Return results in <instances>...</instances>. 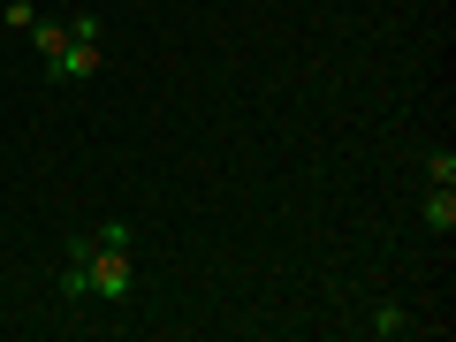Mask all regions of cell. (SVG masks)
<instances>
[{"label": "cell", "instance_id": "obj_1", "mask_svg": "<svg viewBox=\"0 0 456 342\" xmlns=\"http://www.w3.org/2000/svg\"><path fill=\"white\" fill-rule=\"evenodd\" d=\"M107 69V46H99L92 31H69V46L46 61V84H84V77H99Z\"/></svg>", "mask_w": 456, "mask_h": 342}, {"label": "cell", "instance_id": "obj_2", "mask_svg": "<svg viewBox=\"0 0 456 342\" xmlns=\"http://www.w3.org/2000/svg\"><path fill=\"white\" fill-rule=\"evenodd\" d=\"M426 228H434V236L456 228V183H434V198H426Z\"/></svg>", "mask_w": 456, "mask_h": 342}, {"label": "cell", "instance_id": "obj_3", "mask_svg": "<svg viewBox=\"0 0 456 342\" xmlns=\"http://www.w3.org/2000/svg\"><path fill=\"white\" fill-rule=\"evenodd\" d=\"M31 46H38V61H53V53L69 46V23H46V16H38V23H31Z\"/></svg>", "mask_w": 456, "mask_h": 342}, {"label": "cell", "instance_id": "obj_4", "mask_svg": "<svg viewBox=\"0 0 456 342\" xmlns=\"http://www.w3.org/2000/svg\"><path fill=\"white\" fill-rule=\"evenodd\" d=\"M0 16H8V31H31V23H38V8H31V0H8Z\"/></svg>", "mask_w": 456, "mask_h": 342}, {"label": "cell", "instance_id": "obj_5", "mask_svg": "<svg viewBox=\"0 0 456 342\" xmlns=\"http://www.w3.org/2000/svg\"><path fill=\"white\" fill-rule=\"evenodd\" d=\"M426 183H456V152H434L426 160Z\"/></svg>", "mask_w": 456, "mask_h": 342}]
</instances>
